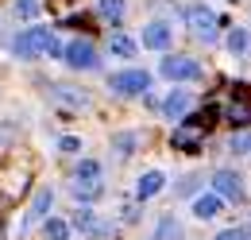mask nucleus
I'll use <instances>...</instances> for the list:
<instances>
[{"instance_id": "nucleus-1", "label": "nucleus", "mask_w": 251, "mask_h": 240, "mask_svg": "<svg viewBox=\"0 0 251 240\" xmlns=\"http://www.w3.org/2000/svg\"><path fill=\"white\" fill-rule=\"evenodd\" d=\"M74 194H77L81 202L100 198V163H93V159H81V163H77V175H74Z\"/></svg>"}, {"instance_id": "nucleus-2", "label": "nucleus", "mask_w": 251, "mask_h": 240, "mask_svg": "<svg viewBox=\"0 0 251 240\" xmlns=\"http://www.w3.org/2000/svg\"><path fill=\"white\" fill-rule=\"evenodd\" d=\"M186 24L193 28V35H197V39H205V43H213V39H217V28H220L217 12H213V8H205V4L189 8V12H186Z\"/></svg>"}, {"instance_id": "nucleus-3", "label": "nucleus", "mask_w": 251, "mask_h": 240, "mask_svg": "<svg viewBox=\"0 0 251 240\" xmlns=\"http://www.w3.org/2000/svg\"><path fill=\"white\" fill-rule=\"evenodd\" d=\"M147 86H151V74L147 70H124V74H112V82H108V90L120 93V97L147 93Z\"/></svg>"}, {"instance_id": "nucleus-4", "label": "nucleus", "mask_w": 251, "mask_h": 240, "mask_svg": "<svg viewBox=\"0 0 251 240\" xmlns=\"http://www.w3.org/2000/svg\"><path fill=\"white\" fill-rule=\"evenodd\" d=\"M50 31L47 28H27L20 39H16V55L20 59H35V55H47V47H50Z\"/></svg>"}, {"instance_id": "nucleus-5", "label": "nucleus", "mask_w": 251, "mask_h": 240, "mask_svg": "<svg viewBox=\"0 0 251 240\" xmlns=\"http://www.w3.org/2000/svg\"><path fill=\"white\" fill-rule=\"evenodd\" d=\"M162 78H170V82H193V78H201V66L186 55H170V59H162Z\"/></svg>"}, {"instance_id": "nucleus-6", "label": "nucleus", "mask_w": 251, "mask_h": 240, "mask_svg": "<svg viewBox=\"0 0 251 240\" xmlns=\"http://www.w3.org/2000/svg\"><path fill=\"white\" fill-rule=\"evenodd\" d=\"M62 55L74 70H97V51H93L89 39H74L70 47H62Z\"/></svg>"}, {"instance_id": "nucleus-7", "label": "nucleus", "mask_w": 251, "mask_h": 240, "mask_svg": "<svg viewBox=\"0 0 251 240\" xmlns=\"http://www.w3.org/2000/svg\"><path fill=\"white\" fill-rule=\"evenodd\" d=\"M213 186H217V198H228V202H240L244 198V182H240V175H232V171H217Z\"/></svg>"}, {"instance_id": "nucleus-8", "label": "nucleus", "mask_w": 251, "mask_h": 240, "mask_svg": "<svg viewBox=\"0 0 251 240\" xmlns=\"http://www.w3.org/2000/svg\"><path fill=\"white\" fill-rule=\"evenodd\" d=\"M50 202H54V190H50V186H43V190H39V194L31 198V210H27V221H24V225H35L39 217H47Z\"/></svg>"}, {"instance_id": "nucleus-9", "label": "nucleus", "mask_w": 251, "mask_h": 240, "mask_svg": "<svg viewBox=\"0 0 251 240\" xmlns=\"http://www.w3.org/2000/svg\"><path fill=\"white\" fill-rule=\"evenodd\" d=\"M74 225H77V229H81L85 237H104V233H108V225H104V221H100L97 213H89V210H81V213H77V217H74Z\"/></svg>"}, {"instance_id": "nucleus-10", "label": "nucleus", "mask_w": 251, "mask_h": 240, "mask_svg": "<svg viewBox=\"0 0 251 240\" xmlns=\"http://www.w3.org/2000/svg\"><path fill=\"white\" fill-rule=\"evenodd\" d=\"M186 109H189V93L186 90H174L166 101H162V113H166L170 120H182V117H186Z\"/></svg>"}, {"instance_id": "nucleus-11", "label": "nucleus", "mask_w": 251, "mask_h": 240, "mask_svg": "<svg viewBox=\"0 0 251 240\" xmlns=\"http://www.w3.org/2000/svg\"><path fill=\"white\" fill-rule=\"evenodd\" d=\"M166 43H170V28H166V24H147V28H143V47L162 51Z\"/></svg>"}, {"instance_id": "nucleus-12", "label": "nucleus", "mask_w": 251, "mask_h": 240, "mask_svg": "<svg viewBox=\"0 0 251 240\" xmlns=\"http://www.w3.org/2000/svg\"><path fill=\"white\" fill-rule=\"evenodd\" d=\"M220 206H224V202H220L217 194H201V198L193 202V213H197L201 221H213V217L220 213Z\"/></svg>"}, {"instance_id": "nucleus-13", "label": "nucleus", "mask_w": 251, "mask_h": 240, "mask_svg": "<svg viewBox=\"0 0 251 240\" xmlns=\"http://www.w3.org/2000/svg\"><path fill=\"white\" fill-rule=\"evenodd\" d=\"M162 186H166L162 171H147V175L139 179V186H135V194H139V198H155V194L162 190Z\"/></svg>"}, {"instance_id": "nucleus-14", "label": "nucleus", "mask_w": 251, "mask_h": 240, "mask_svg": "<svg viewBox=\"0 0 251 240\" xmlns=\"http://www.w3.org/2000/svg\"><path fill=\"white\" fill-rule=\"evenodd\" d=\"M155 240H182V225H178L174 217H162V221H158Z\"/></svg>"}, {"instance_id": "nucleus-15", "label": "nucleus", "mask_w": 251, "mask_h": 240, "mask_svg": "<svg viewBox=\"0 0 251 240\" xmlns=\"http://www.w3.org/2000/svg\"><path fill=\"white\" fill-rule=\"evenodd\" d=\"M50 93H54V97H58L62 105H77V109H81V105H89V97H85V93H74L70 86H54Z\"/></svg>"}, {"instance_id": "nucleus-16", "label": "nucleus", "mask_w": 251, "mask_h": 240, "mask_svg": "<svg viewBox=\"0 0 251 240\" xmlns=\"http://www.w3.org/2000/svg\"><path fill=\"white\" fill-rule=\"evenodd\" d=\"M108 47H112V55H120V59H131V55H135V43H131L127 35H112Z\"/></svg>"}, {"instance_id": "nucleus-17", "label": "nucleus", "mask_w": 251, "mask_h": 240, "mask_svg": "<svg viewBox=\"0 0 251 240\" xmlns=\"http://www.w3.org/2000/svg\"><path fill=\"white\" fill-rule=\"evenodd\" d=\"M43 237L47 240H66L70 237V225H66V221H47V225H43Z\"/></svg>"}, {"instance_id": "nucleus-18", "label": "nucleus", "mask_w": 251, "mask_h": 240, "mask_svg": "<svg viewBox=\"0 0 251 240\" xmlns=\"http://www.w3.org/2000/svg\"><path fill=\"white\" fill-rule=\"evenodd\" d=\"M100 16H104V20H112V24H116V20H120V16H124V0H100Z\"/></svg>"}, {"instance_id": "nucleus-19", "label": "nucleus", "mask_w": 251, "mask_h": 240, "mask_svg": "<svg viewBox=\"0 0 251 240\" xmlns=\"http://www.w3.org/2000/svg\"><path fill=\"white\" fill-rule=\"evenodd\" d=\"M213 124H217V109H205V113L189 117V128H197V132H201V128H213Z\"/></svg>"}, {"instance_id": "nucleus-20", "label": "nucleus", "mask_w": 251, "mask_h": 240, "mask_svg": "<svg viewBox=\"0 0 251 240\" xmlns=\"http://www.w3.org/2000/svg\"><path fill=\"white\" fill-rule=\"evenodd\" d=\"M228 47H232V55H244V51H248V31L236 28L232 35H228Z\"/></svg>"}, {"instance_id": "nucleus-21", "label": "nucleus", "mask_w": 251, "mask_h": 240, "mask_svg": "<svg viewBox=\"0 0 251 240\" xmlns=\"http://www.w3.org/2000/svg\"><path fill=\"white\" fill-rule=\"evenodd\" d=\"M228 120H232V124H240V128L248 124V101H244V97H240V105L232 101V109H228Z\"/></svg>"}, {"instance_id": "nucleus-22", "label": "nucleus", "mask_w": 251, "mask_h": 240, "mask_svg": "<svg viewBox=\"0 0 251 240\" xmlns=\"http://www.w3.org/2000/svg\"><path fill=\"white\" fill-rule=\"evenodd\" d=\"M174 144L186 148V151H197V136H193L189 128H182V132H174Z\"/></svg>"}, {"instance_id": "nucleus-23", "label": "nucleus", "mask_w": 251, "mask_h": 240, "mask_svg": "<svg viewBox=\"0 0 251 240\" xmlns=\"http://www.w3.org/2000/svg\"><path fill=\"white\" fill-rule=\"evenodd\" d=\"M131 148H135V136H131V132H124V136H116V151H120V155H127Z\"/></svg>"}, {"instance_id": "nucleus-24", "label": "nucleus", "mask_w": 251, "mask_h": 240, "mask_svg": "<svg viewBox=\"0 0 251 240\" xmlns=\"http://www.w3.org/2000/svg\"><path fill=\"white\" fill-rule=\"evenodd\" d=\"M16 12H20L24 20H31L35 12H39V4H35V0H20V4H16Z\"/></svg>"}, {"instance_id": "nucleus-25", "label": "nucleus", "mask_w": 251, "mask_h": 240, "mask_svg": "<svg viewBox=\"0 0 251 240\" xmlns=\"http://www.w3.org/2000/svg\"><path fill=\"white\" fill-rule=\"evenodd\" d=\"M232 151H236V155H248V132L232 136Z\"/></svg>"}, {"instance_id": "nucleus-26", "label": "nucleus", "mask_w": 251, "mask_h": 240, "mask_svg": "<svg viewBox=\"0 0 251 240\" xmlns=\"http://www.w3.org/2000/svg\"><path fill=\"white\" fill-rule=\"evenodd\" d=\"M217 240H248V229H224Z\"/></svg>"}, {"instance_id": "nucleus-27", "label": "nucleus", "mask_w": 251, "mask_h": 240, "mask_svg": "<svg viewBox=\"0 0 251 240\" xmlns=\"http://www.w3.org/2000/svg\"><path fill=\"white\" fill-rule=\"evenodd\" d=\"M66 28H89V16H85V12H81V16H70Z\"/></svg>"}, {"instance_id": "nucleus-28", "label": "nucleus", "mask_w": 251, "mask_h": 240, "mask_svg": "<svg viewBox=\"0 0 251 240\" xmlns=\"http://www.w3.org/2000/svg\"><path fill=\"white\" fill-rule=\"evenodd\" d=\"M58 148H62V151H77V148H81V144H77L74 136H62V140H58Z\"/></svg>"}, {"instance_id": "nucleus-29", "label": "nucleus", "mask_w": 251, "mask_h": 240, "mask_svg": "<svg viewBox=\"0 0 251 240\" xmlns=\"http://www.w3.org/2000/svg\"><path fill=\"white\" fill-rule=\"evenodd\" d=\"M47 55H50V59H58V55H62V43H58V39H50V47H47Z\"/></svg>"}]
</instances>
